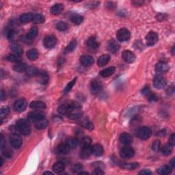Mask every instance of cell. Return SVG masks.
<instances>
[{
  "mask_svg": "<svg viewBox=\"0 0 175 175\" xmlns=\"http://www.w3.org/2000/svg\"><path fill=\"white\" fill-rule=\"evenodd\" d=\"M6 59L9 62H15L16 64L21 62V60H22L21 56L19 55H16V54H9L6 56Z\"/></svg>",
  "mask_w": 175,
  "mask_h": 175,
  "instance_id": "31",
  "label": "cell"
},
{
  "mask_svg": "<svg viewBox=\"0 0 175 175\" xmlns=\"http://www.w3.org/2000/svg\"><path fill=\"white\" fill-rule=\"evenodd\" d=\"M141 92H142V94H144V95L147 96L148 94L151 93L150 88L148 86H145L142 90Z\"/></svg>",
  "mask_w": 175,
  "mask_h": 175,
  "instance_id": "51",
  "label": "cell"
},
{
  "mask_svg": "<svg viewBox=\"0 0 175 175\" xmlns=\"http://www.w3.org/2000/svg\"><path fill=\"white\" fill-rule=\"evenodd\" d=\"M122 57L125 62L129 64L133 63L135 61V60H136V56H135V54L133 53V52H131V51H129V50H126L122 52Z\"/></svg>",
  "mask_w": 175,
  "mask_h": 175,
  "instance_id": "13",
  "label": "cell"
},
{
  "mask_svg": "<svg viewBox=\"0 0 175 175\" xmlns=\"http://www.w3.org/2000/svg\"><path fill=\"white\" fill-rule=\"evenodd\" d=\"M70 20H71L72 22L75 25H79L83 22L84 21V17L83 16L79 15H73L70 18Z\"/></svg>",
  "mask_w": 175,
  "mask_h": 175,
  "instance_id": "38",
  "label": "cell"
},
{
  "mask_svg": "<svg viewBox=\"0 0 175 175\" xmlns=\"http://www.w3.org/2000/svg\"><path fill=\"white\" fill-rule=\"evenodd\" d=\"M70 148L68 145L67 143H61L60 145L58 146V151L61 154L66 155L69 153Z\"/></svg>",
  "mask_w": 175,
  "mask_h": 175,
  "instance_id": "26",
  "label": "cell"
},
{
  "mask_svg": "<svg viewBox=\"0 0 175 175\" xmlns=\"http://www.w3.org/2000/svg\"><path fill=\"white\" fill-rule=\"evenodd\" d=\"M103 89V85L100 82L96 81V80H94L93 82L91 83L90 90L91 93L93 94H97L102 91Z\"/></svg>",
  "mask_w": 175,
  "mask_h": 175,
  "instance_id": "11",
  "label": "cell"
},
{
  "mask_svg": "<svg viewBox=\"0 0 175 175\" xmlns=\"http://www.w3.org/2000/svg\"><path fill=\"white\" fill-rule=\"evenodd\" d=\"M34 125L35 127H36L37 129L42 130L45 129L47 127V125H48V122H47V120L44 118V119H42L41 120H38L36 122H34Z\"/></svg>",
  "mask_w": 175,
  "mask_h": 175,
  "instance_id": "27",
  "label": "cell"
},
{
  "mask_svg": "<svg viewBox=\"0 0 175 175\" xmlns=\"http://www.w3.org/2000/svg\"><path fill=\"white\" fill-rule=\"evenodd\" d=\"M10 49L11 51L13 52L16 55L21 56V54L23 53V50L22 47H21L20 44L17 43H13L10 45Z\"/></svg>",
  "mask_w": 175,
  "mask_h": 175,
  "instance_id": "29",
  "label": "cell"
},
{
  "mask_svg": "<svg viewBox=\"0 0 175 175\" xmlns=\"http://www.w3.org/2000/svg\"><path fill=\"white\" fill-rule=\"evenodd\" d=\"M151 134H152V131L148 127H142L137 131V136L142 140L148 139L151 137Z\"/></svg>",
  "mask_w": 175,
  "mask_h": 175,
  "instance_id": "2",
  "label": "cell"
},
{
  "mask_svg": "<svg viewBox=\"0 0 175 175\" xmlns=\"http://www.w3.org/2000/svg\"><path fill=\"white\" fill-rule=\"evenodd\" d=\"M64 6L62 4H56L51 8V13L53 15H58L63 11Z\"/></svg>",
  "mask_w": 175,
  "mask_h": 175,
  "instance_id": "21",
  "label": "cell"
},
{
  "mask_svg": "<svg viewBox=\"0 0 175 175\" xmlns=\"http://www.w3.org/2000/svg\"><path fill=\"white\" fill-rule=\"evenodd\" d=\"M139 175H151V172L149 170L147 169H144L143 170H142L139 172Z\"/></svg>",
  "mask_w": 175,
  "mask_h": 175,
  "instance_id": "54",
  "label": "cell"
},
{
  "mask_svg": "<svg viewBox=\"0 0 175 175\" xmlns=\"http://www.w3.org/2000/svg\"><path fill=\"white\" fill-rule=\"evenodd\" d=\"M43 174H52V173L51 172H44Z\"/></svg>",
  "mask_w": 175,
  "mask_h": 175,
  "instance_id": "60",
  "label": "cell"
},
{
  "mask_svg": "<svg viewBox=\"0 0 175 175\" xmlns=\"http://www.w3.org/2000/svg\"><path fill=\"white\" fill-rule=\"evenodd\" d=\"M38 72H39V70H38L36 68H35L34 67L27 68V69L26 70L27 75H28V76H30V77L36 76Z\"/></svg>",
  "mask_w": 175,
  "mask_h": 175,
  "instance_id": "44",
  "label": "cell"
},
{
  "mask_svg": "<svg viewBox=\"0 0 175 175\" xmlns=\"http://www.w3.org/2000/svg\"><path fill=\"white\" fill-rule=\"evenodd\" d=\"M27 56L30 60H35L39 58V51L36 49H31L27 52Z\"/></svg>",
  "mask_w": 175,
  "mask_h": 175,
  "instance_id": "32",
  "label": "cell"
},
{
  "mask_svg": "<svg viewBox=\"0 0 175 175\" xmlns=\"http://www.w3.org/2000/svg\"><path fill=\"white\" fill-rule=\"evenodd\" d=\"M36 77L39 78V80L41 84H46L47 82H48L49 80V77L48 75L47 74L46 72L43 71V70H39L38 72Z\"/></svg>",
  "mask_w": 175,
  "mask_h": 175,
  "instance_id": "18",
  "label": "cell"
},
{
  "mask_svg": "<svg viewBox=\"0 0 175 175\" xmlns=\"http://www.w3.org/2000/svg\"><path fill=\"white\" fill-rule=\"evenodd\" d=\"M167 84V80L162 75H158L155 76L153 79V86H154L156 89H162L166 86Z\"/></svg>",
  "mask_w": 175,
  "mask_h": 175,
  "instance_id": "3",
  "label": "cell"
},
{
  "mask_svg": "<svg viewBox=\"0 0 175 175\" xmlns=\"http://www.w3.org/2000/svg\"><path fill=\"white\" fill-rule=\"evenodd\" d=\"M158 41V35L154 32H150L146 36V42L148 46H153Z\"/></svg>",
  "mask_w": 175,
  "mask_h": 175,
  "instance_id": "8",
  "label": "cell"
},
{
  "mask_svg": "<svg viewBox=\"0 0 175 175\" xmlns=\"http://www.w3.org/2000/svg\"><path fill=\"white\" fill-rule=\"evenodd\" d=\"M82 125L84 127V128L89 130V131H92V130H93L94 129L93 124L91 122H90L89 120H83V121L82 122Z\"/></svg>",
  "mask_w": 175,
  "mask_h": 175,
  "instance_id": "45",
  "label": "cell"
},
{
  "mask_svg": "<svg viewBox=\"0 0 175 175\" xmlns=\"http://www.w3.org/2000/svg\"><path fill=\"white\" fill-rule=\"evenodd\" d=\"M27 105V102L25 99L21 98L16 100L14 103L13 108L16 112H23L25 110Z\"/></svg>",
  "mask_w": 175,
  "mask_h": 175,
  "instance_id": "4",
  "label": "cell"
},
{
  "mask_svg": "<svg viewBox=\"0 0 175 175\" xmlns=\"http://www.w3.org/2000/svg\"><path fill=\"white\" fill-rule=\"evenodd\" d=\"M79 61L82 66H84L85 67H89L93 65L94 60L93 57L90 56L84 55L80 58Z\"/></svg>",
  "mask_w": 175,
  "mask_h": 175,
  "instance_id": "10",
  "label": "cell"
},
{
  "mask_svg": "<svg viewBox=\"0 0 175 175\" xmlns=\"http://www.w3.org/2000/svg\"><path fill=\"white\" fill-rule=\"evenodd\" d=\"M30 106L33 110H44L46 108L45 103L40 101H32Z\"/></svg>",
  "mask_w": 175,
  "mask_h": 175,
  "instance_id": "20",
  "label": "cell"
},
{
  "mask_svg": "<svg viewBox=\"0 0 175 175\" xmlns=\"http://www.w3.org/2000/svg\"><path fill=\"white\" fill-rule=\"evenodd\" d=\"M172 147H173V146L170 145V144H166V145L163 146V147L162 148V154L165 156L170 155L172 153Z\"/></svg>",
  "mask_w": 175,
  "mask_h": 175,
  "instance_id": "41",
  "label": "cell"
},
{
  "mask_svg": "<svg viewBox=\"0 0 175 175\" xmlns=\"http://www.w3.org/2000/svg\"><path fill=\"white\" fill-rule=\"evenodd\" d=\"M160 146H161V142L159 139H156V140L154 141V142L152 144V150L154 151H158L159 150L160 148Z\"/></svg>",
  "mask_w": 175,
  "mask_h": 175,
  "instance_id": "49",
  "label": "cell"
},
{
  "mask_svg": "<svg viewBox=\"0 0 175 175\" xmlns=\"http://www.w3.org/2000/svg\"><path fill=\"white\" fill-rule=\"evenodd\" d=\"M120 166L122 168L127 169V170H133L134 169L137 168L139 167L138 163H130V164H120Z\"/></svg>",
  "mask_w": 175,
  "mask_h": 175,
  "instance_id": "37",
  "label": "cell"
},
{
  "mask_svg": "<svg viewBox=\"0 0 175 175\" xmlns=\"http://www.w3.org/2000/svg\"><path fill=\"white\" fill-rule=\"evenodd\" d=\"M33 17L34 15L32 13H24L20 16L19 21L22 23H27L32 21Z\"/></svg>",
  "mask_w": 175,
  "mask_h": 175,
  "instance_id": "28",
  "label": "cell"
},
{
  "mask_svg": "<svg viewBox=\"0 0 175 175\" xmlns=\"http://www.w3.org/2000/svg\"><path fill=\"white\" fill-rule=\"evenodd\" d=\"M132 3H133L134 5H136H136L137 6H138V5L140 6V5H142L144 2L143 1H133Z\"/></svg>",
  "mask_w": 175,
  "mask_h": 175,
  "instance_id": "58",
  "label": "cell"
},
{
  "mask_svg": "<svg viewBox=\"0 0 175 175\" xmlns=\"http://www.w3.org/2000/svg\"><path fill=\"white\" fill-rule=\"evenodd\" d=\"M92 154L91 152V146L88 148H82L81 153H80V157L82 159H87Z\"/></svg>",
  "mask_w": 175,
  "mask_h": 175,
  "instance_id": "33",
  "label": "cell"
},
{
  "mask_svg": "<svg viewBox=\"0 0 175 175\" xmlns=\"http://www.w3.org/2000/svg\"><path fill=\"white\" fill-rule=\"evenodd\" d=\"M2 152H3V155L7 158H10L12 156V153H11L10 151H7V150L5 149V151L2 150Z\"/></svg>",
  "mask_w": 175,
  "mask_h": 175,
  "instance_id": "55",
  "label": "cell"
},
{
  "mask_svg": "<svg viewBox=\"0 0 175 175\" xmlns=\"http://www.w3.org/2000/svg\"><path fill=\"white\" fill-rule=\"evenodd\" d=\"M120 48V44L118 43L116 41H115L114 40H111V41L108 42L107 49L109 51L111 52V53H116L117 51H119Z\"/></svg>",
  "mask_w": 175,
  "mask_h": 175,
  "instance_id": "16",
  "label": "cell"
},
{
  "mask_svg": "<svg viewBox=\"0 0 175 175\" xmlns=\"http://www.w3.org/2000/svg\"><path fill=\"white\" fill-rule=\"evenodd\" d=\"M87 46L91 49H96L99 47V43L94 37H90L87 41Z\"/></svg>",
  "mask_w": 175,
  "mask_h": 175,
  "instance_id": "23",
  "label": "cell"
},
{
  "mask_svg": "<svg viewBox=\"0 0 175 175\" xmlns=\"http://www.w3.org/2000/svg\"><path fill=\"white\" fill-rule=\"evenodd\" d=\"M119 140L121 144L125 146H128L133 142V137L131 134L127 133H122L120 135Z\"/></svg>",
  "mask_w": 175,
  "mask_h": 175,
  "instance_id": "12",
  "label": "cell"
},
{
  "mask_svg": "<svg viewBox=\"0 0 175 175\" xmlns=\"http://www.w3.org/2000/svg\"><path fill=\"white\" fill-rule=\"evenodd\" d=\"M91 152L92 154L96 157H100L103 154V148L101 144H96L91 146Z\"/></svg>",
  "mask_w": 175,
  "mask_h": 175,
  "instance_id": "17",
  "label": "cell"
},
{
  "mask_svg": "<svg viewBox=\"0 0 175 175\" xmlns=\"http://www.w3.org/2000/svg\"><path fill=\"white\" fill-rule=\"evenodd\" d=\"M169 144L172 146H174L175 144V134H172L169 139Z\"/></svg>",
  "mask_w": 175,
  "mask_h": 175,
  "instance_id": "53",
  "label": "cell"
},
{
  "mask_svg": "<svg viewBox=\"0 0 175 175\" xmlns=\"http://www.w3.org/2000/svg\"><path fill=\"white\" fill-rule=\"evenodd\" d=\"M27 65H26L25 63H22V62H19V63H16L15 65H14L13 67V69L14 70H15L16 72H23V71H26V70L27 69Z\"/></svg>",
  "mask_w": 175,
  "mask_h": 175,
  "instance_id": "30",
  "label": "cell"
},
{
  "mask_svg": "<svg viewBox=\"0 0 175 175\" xmlns=\"http://www.w3.org/2000/svg\"><path fill=\"white\" fill-rule=\"evenodd\" d=\"M157 172L161 175H168L172 172V168L166 165H162L157 169Z\"/></svg>",
  "mask_w": 175,
  "mask_h": 175,
  "instance_id": "25",
  "label": "cell"
},
{
  "mask_svg": "<svg viewBox=\"0 0 175 175\" xmlns=\"http://www.w3.org/2000/svg\"><path fill=\"white\" fill-rule=\"evenodd\" d=\"M16 129L19 133L23 136H27L31 132V127L29 122L25 119L19 120L16 123Z\"/></svg>",
  "mask_w": 175,
  "mask_h": 175,
  "instance_id": "1",
  "label": "cell"
},
{
  "mask_svg": "<svg viewBox=\"0 0 175 175\" xmlns=\"http://www.w3.org/2000/svg\"><path fill=\"white\" fill-rule=\"evenodd\" d=\"M169 70V66L167 63L164 62H158L155 66V71L158 74H162V73H166Z\"/></svg>",
  "mask_w": 175,
  "mask_h": 175,
  "instance_id": "15",
  "label": "cell"
},
{
  "mask_svg": "<svg viewBox=\"0 0 175 175\" xmlns=\"http://www.w3.org/2000/svg\"><path fill=\"white\" fill-rule=\"evenodd\" d=\"M38 34V28L36 27H32L31 29L29 30V32L27 34L26 38L28 40H32L37 36Z\"/></svg>",
  "mask_w": 175,
  "mask_h": 175,
  "instance_id": "35",
  "label": "cell"
},
{
  "mask_svg": "<svg viewBox=\"0 0 175 175\" xmlns=\"http://www.w3.org/2000/svg\"><path fill=\"white\" fill-rule=\"evenodd\" d=\"M0 160H1V164H0V166H2V165H3V163H4V161H3V158L1 157L0 158Z\"/></svg>",
  "mask_w": 175,
  "mask_h": 175,
  "instance_id": "59",
  "label": "cell"
},
{
  "mask_svg": "<svg viewBox=\"0 0 175 175\" xmlns=\"http://www.w3.org/2000/svg\"><path fill=\"white\" fill-rule=\"evenodd\" d=\"M120 157L124 158V159H129L134 156L135 151L133 148L126 146L120 150Z\"/></svg>",
  "mask_w": 175,
  "mask_h": 175,
  "instance_id": "6",
  "label": "cell"
},
{
  "mask_svg": "<svg viewBox=\"0 0 175 175\" xmlns=\"http://www.w3.org/2000/svg\"><path fill=\"white\" fill-rule=\"evenodd\" d=\"M111 57L108 54H104V55L101 56L100 58L98 59L97 65L99 67H102L103 66L107 65V64L110 62Z\"/></svg>",
  "mask_w": 175,
  "mask_h": 175,
  "instance_id": "19",
  "label": "cell"
},
{
  "mask_svg": "<svg viewBox=\"0 0 175 175\" xmlns=\"http://www.w3.org/2000/svg\"><path fill=\"white\" fill-rule=\"evenodd\" d=\"M77 44V42L76 41H73L68 44V45L66 47L65 49V53H70V52H72L74 49L76 48Z\"/></svg>",
  "mask_w": 175,
  "mask_h": 175,
  "instance_id": "43",
  "label": "cell"
},
{
  "mask_svg": "<svg viewBox=\"0 0 175 175\" xmlns=\"http://www.w3.org/2000/svg\"><path fill=\"white\" fill-rule=\"evenodd\" d=\"M116 68L113 67H110L108 68H106L100 72V75L103 77H109L115 73Z\"/></svg>",
  "mask_w": 175,
  "mask_h": 175,
  "instance_id": "22",
  "label": "cell"
},
{
  "mask_svg": "<svg viewBox=\"0 0 175 175\" xmlns=\"http://www.w3.org/2000/svg\"><path fill=\"white\" fill-rule=\"evenodd\" d=\"M83 168H84V166H83L81 164H77L73 166V171L74 173L79 174V172H81L82 171Z\"/></svg>",
  "mask_w": 175,
  "mask_h": 175,
  "instance_id": "48",
  "label": "cell"
},
{
  "mask_svg": "<svg viewBox=\"0 0 175 175\" xmlns=\"http://www.w3.org/2000/svg\"><path fill=\"white\" fill-rule=\"evenodd\" d=\"M91 139L88 136H85L82 138L81 142V146L82 148H88L91 146Z\"/></svg>",
  "mask_w": 175,
  "mask_h": 175,
  "instance_id": "36",
  "label": "cell"
},
{
  "mask_svg": "<svg viewBox=\"0 0 175 175\" xmlns=\"http://www.w3.org/2000/svg\"><path fill=\"white\" fill-rule=\"evenodd\" d=\"M9 113H10V108L8 106H4V107L1 108V110H0V120L1 121H3V120L8 116Z\"/></svg>",
  "mask_w": 175,
  "mask_h": 175,
  "instance_id": "34",
  "label": "cell"
},
{
  "mask_svg": "<svg viewBox=\"0 0 175 175\" xmlns=\"http://www.w3.org/2000/svg\"><path fill=\"white\" fill-rule=\"evenodd\" d=\"M28 120L30 121L36 122L38 120H41L42 119H44V114L42 112H30L28 114Z\"/></svg>",
  "mask_w": 175,
  "mask_h": 175,
  "instance_id": "14",
  "label": "cell"
},
{
  "mask_svg": "<svg viewBox=\"0 0 175 175\" xmlns=\"http://www.w3.org/2000/svg\"><path fill=\"white\" fill-rule=\"evenodd\" d=\"M170 165H171V168H175V159L174 158H172L171 161L170 162Z\"/></svg>",
  "mask_w": 175,
  "mask_h": 175,
  "instance_id": "57",
  "label": "cell"
},
{
  "mask_svg": "<svg viewBox=\"0 0 175 175\" xmlns=\"http://www.w3.org/2000/svg\"><path fill=\"white\" fill-rule=\"evenodd\" d=\"M6 98V93L4 90H1V101H4Z\"/></svg>",
  "mask_w": 175,
  "mask_h": 175,
  "instance_id": "56",
  "label": "cell"
},
{
  "mask_svg": "<svg viewBox=\"0 0 175 175\" xmlns=\"http://www.w3.org/2000/svg\"><path fill=\"white\" fill-rule=\"evenodd\" d=\"M57 44V39L55 36L49 35L44 37L43 40V44L44 46L47 49H52Z\"/></svg>",
  "mask_w": 175,
  "mask_h": 175,
  "instance_id": "7",
  "label": "cell"
},
{
  "mask_svg": "<svg viewBox=\"0 0 175 175\" xmlns=\"http://www.w3.org/2000/svg\"><path fill=\"white\" fill-rule=\"evenodd\" d=\"M93 174H96V175H101V174H104L105 173H104V172L103 171L102 169H101L100 168H96V169H94Z\"/></svg>",
  "mask_w": 175,
  "mask_h": 175,
  "instance_id": "52",
  "label": "cell"
},
{
  "mask_svg": "<svg viewBox=\"0 0 175 175\" xmlns=\"http://www.w3.org/2000/svg\"><path fill=\"white\" fill-rule=\"evenodd\" d=\"M67 144L70 148H72V149H75V148H77L78 145H79V140H78L77 138H73L68 139V140L67 141Z\"/></svg>",
  "mask_w": 175,
  "mask_h": 175,
  "instance_id": "39",
  "label": "cell"
},
{
  "mask_svg": "<svg viewBox=\"0 0 175 175\" xmlns=\"http://www.w3.org/2000/svg\"><path fill=\"white\" fill-rule=\"evenodd\" d=\"M6 33V37L8 40H13L14 39V37H15V32L13 28H8V29H7Z\"/></svg>",
  "mask_w": 175,
  "mask_h": 175,
  "instance_id": "47",
  "label": "cell"
},
{
  "mask_svg": "<svg viewBox=\"0 0 175 175\" xmlns=\"http://www.w3.org/2000/svg\"><path fill=\"white\" fill-rule=\"evenodd\" d=\"M44 21V17L42 15H40V14H37V15H34V17H33L32 22L34 23H36V24H41Z\"/></svg>",
  "mask_w": 175,
  "mask_h": 175,
  "instance_id": "42",
  "label": "cell"
},
{
  "mask_svg": "<svg viewBox=\"0 0 175 175\" xmlns=\"http://www.w3.org/2000/svg\"><path fill=\"white\" fill-rule=\"evenodd\" d=\"M65 164L62 162H58L53 165V170L56 173H62L65 170Z\"/></svg>",
  "mask_w": 175,
  "mask_h": 175,
  "instance_id": "24",
  "label": "cell"
},
{
  "mask_svg": "<svg viewBox=\"0 0 175 175\" xmlns=\"http://www.w3.org/2000/svg\"><path fill=\"white\" fill-rule=\"evenodd\" d=\"M10 142L11 146H13V148L18 149V148H19L21 146H22L23 141L22 139L21 138V137L19 136V135L15 133L11 136Z\"/></svg>",
  "mask_w": 175,
  "mask_h": 175,
  "instance_id": "9",
  "label": "cell"
},
{
  "mask_svg": "<svg viewBox=\"0 0 175 175\" xmlns=\"http://www.w3.org/2000/svg\"><path fill=\"white\" fill-rule=\"evenodd\" d=\"M76 81H77V78H74V79H73L72 81H70L69 83H68V84L65 88V90H64V93H65V94L68 93V92H69L70 90L72 89V88L75 85Z\"/></svg>",
  "mask_w": 175,
  "mask_h": 175,
  "instance_id": "46",
  "label": "cell"
},
{
  "mask_svg": "<svg viewBox=\"0 0 175 175\" xmlns=\"http://www.w3.org/2000/svg\"><path fill=\"white\" fill-rule=\"evenodd\" d=\"M56 27L57 30H59V31L64 32V31H66V30L68 29V25L67 23L63 22V21H60V22H58L56 25Z\"/></svg>",
  "mask_w": 175,
  "mask_h": 175,
  "instance_id": "40",
  "label": "cell"
},
{
  "mask_svg": "<svg viewBox=\"0 0 175 175\" xmlns=\"http://www.w3.org/2000/svg\"><path fill=\"white\" fill-rule=\"evenodd\" d=\"M148 96V100L151 101H157V96L155 95V94L152 93L151 92V93L148 94L147 95Z\"/></svg>",
  "mask_w": 175,
  "mask_h": 175,
  "instance_id": "50",
  "label": "cell"
},
{
  "mask_svg": "<svg viewBox=\"0 0 175 175\" xmlns=\"http://www.w3.org/2000/svg\"><path fill=\"white\" fill-rule=\"evenodd\" d=\"M131 36V33L126 28L119 30L116 34V38L119 42H125L129 41Z\"/></svg>",
  "mask_w": 175,
  "mask_h": 175,
  "instance_id": "5",
  "label": "cell"
}]
</instances>
